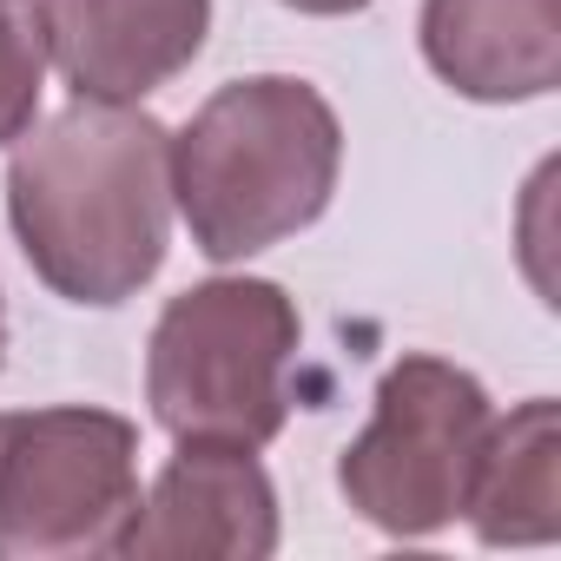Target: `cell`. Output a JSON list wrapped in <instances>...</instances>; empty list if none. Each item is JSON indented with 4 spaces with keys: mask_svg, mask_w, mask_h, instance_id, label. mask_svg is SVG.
<instances>
[{
    "mask_svg": "<svg viewBox=\"0 0 561 561\" xmlns=\"http://www.w3.org/2000/svg\"><path fill=\"white\" fill-rule=\"evenodd\" d=\"M8 225L54 298L80 311L139 298L172 244V133L106 100L34 119L8 159Z\"/></svg>",
    "mask_w": 561,
    "mask_h": 561,
    "instance_id": "obj_1",
    "label": "cell"
},
{
    "mask_svg": "<svg viewBox=\"0 0 561 561\" xmlns=\"http://www.w3.org/2000/svg\"><path fill=\"white\" fill-rule=\"evenodd\" d=\"M126 554L139 561H264L277 554V489L257 449L179 443L139 502Z\"/></svg>",
    "mask_w": 561,
    "mask_h": 561,
    "instance_id": "obj_6",
    "label": "cell"
},
{
    "mask_svg": "<svg viewBox=\"0 0 561 561\" xmlns=\"http://www.w3.org/2000/svg\"><path fill=\"white\" fill-rule=\"evenodd\" d=\"M285 8H298V14H324V21H337V14H364L370 0H285Z\"/></svg>",
    "mask_w": 561,
    "mask_h": 561,
    "instance_id": "obj_11",
    "label": "cell"
},
{
    "mask_svg": "<svg viewBox=\"0 0 561 561\" xmlns=\"http://www.w3.org/2000/svg\"><path fill=\"white\" fill-rule=\"evenodd\" d=\"M462 515H469L476 541H489V548H541L561 535V416H554V397H528L508 423L495 416Z\"/></svg>",
    "mask_w": 561,
    "mask_h": 561,
    "instance_id": "obj_9",
    "label": "cell"
},
{
    "mask_svg": "<svg viewBox=\"0 0 561 561\" xmlns=\"http://www.w3.org/2000/svg\"><path fill=\"white\" fill-rule=\"evenodd\" d=\"M337 172V106L298 73L231 80L172 133V211L211 264H244L318 225Z\"/></svg>",
    "mask_w": 561,
    "mask_h": 561,
    "instance_id": "obj_2",
    "label": "cell"
},
{
    "mask_svg": "<svg viewBox=\"0 0 561 561\" xmlns=\"http://www.w3.org/2000/svg\"><path fill=\"white\" fill-rule=\"evenodd\" d=\"M489 430H495V403L462 364L397 357L377 377L370 430L337 462V489L370 528L397 541L443 535L469 508V482Z\"/></svg>",
    "mask_w": 561,
    "mask_h": 561,
    "instance_id": "obj_5",
    "label": "cell"
},
{
    "mask_svg": "<svg viewBox=\"0 0 561 561\" xmlns=\"http://www.w3.org/2000/svg\"><path fill=\"white\" fill-rule=\"evenodd\" d=\"M423 60L476 106H522L561 87V0H423Z\"/></svg>",
    "mask_w": 561,
    "mask_h": 561,
    "instance_id": "obj_8",
    "label": "cell"
},
{
    "mask_svg": "<svg viewBox=\"0 0 561 561\" xmlns=\"http://www.w3.org/2000/svg\"><path fill=\"white\" fill-rule=\"evenodd\" d=\"M139 430L60 403L0 416V561L126 554L139 522Z\"/></svg>",
    "mask_w": 561,
    "mask_h": 561,
    "instance_id": "obj_4",
    "label": "cell"
},
{
    "mask_svg": "<svg viewBox=\"0 0 561 561\" xmlns=\"http://www.w3.org/2000/svg\"><path fill=\"white\" fill-rule=\"evenodd\" d=\"M47 87V27L34 0H0V146H14L41 119Z\"/></svg>",
    "mask_w": 561,
    "mask_h": 561,
    "instance_id": "obj_10",
    "label": "cell"
},
{
    "mask_svg": "<svg viewBox=\"0 0 561 561\" xmlns=\"http://www.w3.org/2000/svg\"><path fill=\"white\" fill-rule=\"evenodd\" d=\"M298 305L271 277H205L179 291L146 344V403L172 443L264 449L291 416Z\"/></svg>",
    "mask_w": 561,
    "mask_h": 561,
    "instance_id": "obj_3",
    "label": "cell"
},
{
    "mask_svg": "<svg viewBox=\"0 0 561 561\" xmlns=\"http://www.w3.org/2000/svg\"><path fill=\"white\" fill-rule=\"evenodd\" d=\"M47 27V60L73 100L139 106L172 87L211 34V0H34Z\"/></svg>",
    "mask_w": 561,
    "mask_h": 561,
    "instance_id": "obj_7",
    "label": "cell"
},
{
    "mask_svg": "<svg viewBox=\"0 0 561 561\" xmlns=\"http://www.w3.org/2000/svg\"><path fill=\"white\" fill-rule=\"evenodd\" d=\"M0 357H8V311H0Z\"/></svg>",
    "mask_w": 561,
    "mask_h": 561,
    "instance_id": "obj_12",
    "label": "cell"
}]
</instances>
